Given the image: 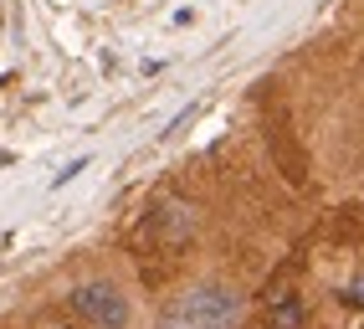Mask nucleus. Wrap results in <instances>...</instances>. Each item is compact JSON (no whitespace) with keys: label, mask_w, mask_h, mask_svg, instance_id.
Returning <instances> with one entry per match:
<instances>
[{"label":"nucleus","mask_w":364,"mask_h":329,"mask_svg":"<svg viewBox=\"0 0 364 329\" xmlns=\"http://www.w3.org/2000/svg\"><path fill=\"white\" fill-rule=\"evenodd\" d=\"M236 324H241V293H231L221 283L185 288L164 309V329H236Z\"/></svg>","instance_id":"1"},{"label":"nucleus","mask_w":364,"mask_h":329,"mask_svg":"<svg viewBox=\"0 0 364 329\" xmlns=\"http://www.w3.org/2000/svg\"><path fill=\"white\" fill-rule=\"evenodd\" d=\"M67 309L77 314L87 329H129L134 309H129V293L124 288H113V283H77L67 293Z\"/></svg>","instance_id":"2"},{"label":"nucleus","mask_w":364,"mask_h":329,"mask_svg":"<svg viewBox=\"0 0 364 329\" xmlns=\"http://www.w3.org/2000/svg\"><path fill=\"white\" fill-rule=\"evenodd\" d=\"M149 237H154L159 247L190 242V237H196V206H190V201H159V206L149 211Z\"/></svg>","instance_id":"3"},{"label":"nucleus","mask_w":364,"mask_h":329,"mask_svg":"<svg viewBox=\"0 0 364 329\" xmlns=\"http://www.w3.org/2000/svg\"><path fill=\"white\" fill-rule=\"evenodd\" d=\"M272 329H303V298L298 293H277L272 298Z\"/></svg>","instance_id":"4"},{"label":"nucleus","mask_w":364,"mask_h":329,"mask_svg":"<svg viewBox=\"0 0 364 329\" xmlns=\"http://www.w3.org/2000/svg\"><path fill=\"white\" fill-rule=\"evenodd\" d=\"M344 303H349V309H364V268L344 283Z\"/></svg>","instance_id":"5"},{"label":"nucleus","mask_w":364,"mask_h":329,"mask_svg":"<svg viewBox=\"0 0 364 329\" xmlns=\"http://www.w3.org/2000/svg\"><path fill=\"white\" fill-rule=\"evenodd\" d=\"M0 164H11V155H6V150H0Z\"/></svg>","instance_id":"6"},{"label":"nucleus","mask_w":364,"mask_h":329,"mask_svg":"<svg viewBox=\"0 0 364 329\" xmlns=\"http://www.w3.org/2000/svg\"><path fill=\"white\" fill-rule=\"evenodd\" d=\"M46 329H67V324H46Z\"/></svg>","instance_id":"7"}]
</instances>
